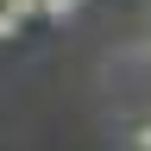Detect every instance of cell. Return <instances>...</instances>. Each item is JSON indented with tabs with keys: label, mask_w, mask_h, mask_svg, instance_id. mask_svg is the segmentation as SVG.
I'll use <instances>...</instances> for the list:
<instances>
[{
	"label": "cell",
	"mask_w": 151,
	"mask_h": 151,
	"mask_svg": "<svg viewBox=\"0 0 151 151\" xmlns=\"http://www.w3.org/2000/svg\"><path fill=\"white\" fill-rule=\"evenodd\" d=\"M82 6H88V0H44V19H50V25H69Z\"/></svg>",
	"instance_id": "cell-1"
},
{
	"label": "cell",
	"mask_w": 151,
	"mask_h": 151,
	"mask_svg": "<svg viewBox=\"0 0 151 151\" xmlns=\"http://www.w3.org/2000/svg\"><path fill=\"white\" fill-rule=\"evenodd\" d=\"M139 63H145V69H151V38H145V44H139Z\"/></svg>",
	"instance_id": "cell-3"
},
{
	"label": "cell",
	"mask_w": 151,
	"mask_h": 151,
	"mask_svg": "<svg viewBox=\"0 0 151 151\" xmlns=\"http://www.w3.org/2000/svg\"><path fill=\"white\" fill-rule=\"evenodd\" d=\"M126 151H151V120H132L126 126Z\"/></svg>",
	"instance_id": "cell-2"
}]
</instances>
